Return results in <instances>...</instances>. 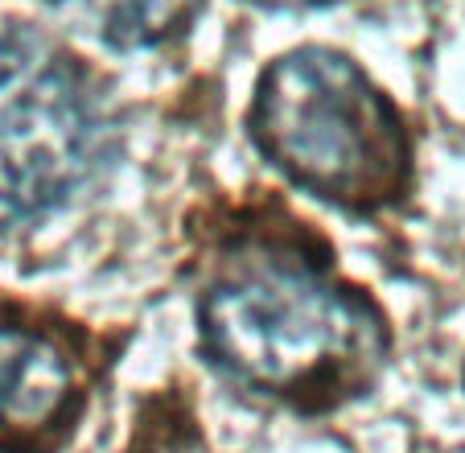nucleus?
Listing matches in <instances>:
<instances>
[{"instance_id":"obj_1","label":"nucleus","mask_w":465,"mask_h":453,"mask_svg":"<svg viewBox=\"0 0 465 453\" xmlns=\"http://www.w3.org/2000/svg\"><path fill=\"white\" fill-rule=\"evenodd\" d=\"M203 347L227 375L272 396L367 384L383 330L354 293L289 260H247L203 297Z\"/></svg>"},{"instance_id":"obj_2","label":"nucleus","mask_w":465,"mask_h":453,"mask_svg":"<svg viewBox=\"0 0 465 453\" xmlns=\"http://www.w3.org/2000/svg\"><path fill=\"white\" fill-rule=\"evenodd\" d=\"M252 132L284 177L338 206L375 210L408 182L412 153L395 104L325 45H301L263 70Z\"/></svg>"},{"instance_id":"obj_3","label":"nucleus","mask_w":465,"mask_h":453,"mask_svg":"<svg viewBox=\"0 0 465 453\" xmlns=\"http://www.w3.org/2000/svg\"><path fill=\"white\" fill-rule=\"evenodd\" d=\"M104 157V107L54 42L0 25V231L66 202Z\"/></svg>"},{"instance_id":"obj_4","label":"nucleus","mask_w":465,"mask_h":453,"mask_svg":"<svg viewBox=\"0 0 465 453\" xmlns=\"http://www.w3.org/2000/svg\"><path fill=\"white\" fill-rule=\"evenodd\" d=\"M74 396V371L50 338L0 326V453L29 449L50 433Z\"/></svg>"},{"instance_id":"obj_5","label":"nucleus","mask_w":465,"mask_h":453,"mask_svg":"<svg viewBox=\"0 0 465 453\" xmlns=\"http://www.w3.org/2000/svg\"><path fill=\"white\" fill-rule=\"evenodd\" d=\"M71 17L115 50H153L177 37L203 0H62Z\"/></svg>"},{"instance_id":"obj_6","label":"nucleus","mask_w":465,"mask_h":453,"mask_svg":"<svg viewBox=\"0 0 465 453\" xmlns=\"http://www.w3.org/2000/svg\"><path fill=\"white\" fill-rule=\"evenodd\" d=\"M260 9H276V13H297V9H325V5H342V0H252Z\"/></svg>"},{"instance_id":"obj_7","label":"nucleus","mask_w":465,"mask_h":453,"mask_svg":"<svg viewBox=\"0 0 465 453\" xmlns=\"http://www.w3.org/2000/svg\"><path fill=\"white\" fill-rule=\"evenodd\" d=\"M457 453H465V449H457Z\"/></svg>"}]
</instances>
